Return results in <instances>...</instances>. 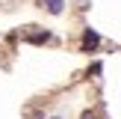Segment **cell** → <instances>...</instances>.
Returning a JSON list of instances; mask_svg holds the SVG:
<instances>
[{"mask_svg":"<svg viewBox=\"0 0 121 119\" xmlns=\"http://www.w3.org/2000/svg\"><path fill=\"white\" fill-rule=\"evenodd\" d=\"M98 45H100V36L95 33L92 27H89V30H83V54H92Z\"/></svg>","mask_w":121,"mask_h":119,"instance_id":"cell-1","label":"cell"},{"mask_svg":"<svg viewBox=\"0 0 121 119\" xmlns=\"http://www.w3.org/2000/svg\"><path fill=\"white\" fill-rule=\"evenodd\" d=\"M41 3L47 6V12H53V15H59V12H62V6H65V0H41Z\"/></svg>","mask_w":121,"mask_h":119,"instance_id":"cell-2","label":"cell"},{"mask_svg":"<svg viewBox=\"0 0 121 119\" xmlns=\"http://www.w3.org/2000/svg\"><path fill=\"white\" fill-rule=\"evenodd\" d=\"M27 39H30V42H33V45H41V42H50V39H53V36H50V33H44V30H41V33H30V36H27Z\"/></svg>","mask_w":121,"mask_h":119,"instance_id":"cell-3","label":"cell"},{"mask_svg":"<svg viewBox=\"0 0 121 119\" xmlns=\"http://www.w3.org/2000/svg\"><path fill=\"white\" fill-rule=\"evenodd\" d=\"M83 119H92V116H89V113H86V116H83Z\"/></svg>","mask_w":121,"mask_h":119,"instance_id":"cell-4","label":"cell"}]
</instances>
